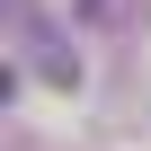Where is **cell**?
Here are the masks:
<instances>
[{"label":"cell","instance_id":"6da1fadb","mask_svg":"<svg viewBox=\"0 0 151 151\" xmlns=\"http://www.w3.org/2000/svg\"><path fill=\"white\" fill-rule=\"evenodd\" d=\"M9 36H18V53H36V71L53 89H80V53L62 45V27L36 9V0H9Z\"/></svg>","mask_w":151,"mask_h":151}]
</instances>
